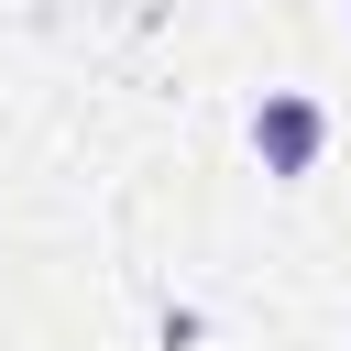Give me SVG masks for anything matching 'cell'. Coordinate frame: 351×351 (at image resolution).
<instances>
[{
	"label": "cell",
	"mask_w": 351,
	"mask_h": 351,
	"mask_svg": "<svg viewBox=\"0 0 351 351\" xmlns=\"http://www.w3.org/2000/svg\"><path fill=\"white\" fill-rule=\"evenodd\" d=\"M252 154H263V176H307L318 154H329V110L307 99V88H263V110H252Z\"/></svg>",
	"instance_id": "cell-1"
}]
</instances>
